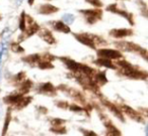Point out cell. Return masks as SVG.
I'll list each match as a JSON object with an SVG mask.
<instances>
[{
	"mask_svg": "<svg viewBox=\"0 0 148 136\" xmlns=\"http://www.w3.org/2000/svg\"><path fill=\"white\" fill-rule=\"evenodd\" d=\"M77 39L80 41L81 43L87 45L89 47H92L95 49L97 45H105L106 41H103L101 37H97L95 35H89V33H81V35H75Z\"/></svg>",
	"mask_w": 148,
	"mask_h": 136,
	"instance_id": "cell-1",
	"label": "cell"
},
{
	"mask_svg": "<svg viewBox=\"0 0 148 136\" xmlns=\"http://www.w3.org/2000/svg\"><path fill=\"white\" fill-rule=\"evenodd\" d=\"M115 45L117 49H121V51H136L139 53L141 55H143L145 59H147V51L145 49H142L139 45H135V43H128V41H117L115 43Z\"/></svg>",
	"mask_w": 148,
	"mask_h": 136,
	"instance_id": "cell-2",
	"label": "cell"
},
{
	"mask_svg": "<svg viewBox=\"0 0 148 136\" xmlns=\"http://www.w3.org/2000/svg\"><path fill=\"white\" fill-rule=\"evenodd\" d=\"M97 55L99 58L109 60H118L122 58V53L119 51H114V49H99L97 51Z\"/></svg>",
	"mask_w": 148,
	"mask_h": 136,
	"instance_id": "cell-3",
	"label": "cell"
},
{
	"mask_svg": "<svg viewBox=\"0 0 148 136\" xmlns=\"http://www.w3.org/2000/svg\"><path fill=\"white\" fill-rule=\"evenodd\" d=\"M119 109L121 110L122 113L127 114V115L129 116L130 118H132V119L136 120V121H138V122L143 121V118H142L141 114H139L138 112H136L135 110L132 109V108L129 107V106L123 105V106H121V107H119Z\"/></svg>",
	"mask_w": 148,
	"mask_h": 136,
	"instance_id": "cell-4",
	"label": "cell"
},
{
	"mask_svg": "<svg viewBox=\"0 0 148 136\" xmlns=\"http://www.w3.org/2000/svg\"><path fill=\"white\" fill-rule=\"evenodd\" d=\"M117 5L116 4H112V5H110L109 7H108V10L109 11H112V12H115V13H118V14H120V15H122V16H124L125 17L127 20H129V22L131 23V24H133V19H132V14H130V13H128V12H126V11H124V10H120V9H117Z\"/></svg>",
	"mask_w": 148,
	"mask_h": 136,
	"instance_id": "cell-5",
	"label": "cell"
},
{
	"mask_svg": "<svg viewBox=\"0 0 148 136\" xmlns=\"http://www.w3.org/2000/svg\"><path fill=\"white\" fill-rule=\"evenodd\" d=\"M133 33V31L131 29H124V28H121V29H112L110 31V35L111 37H118V39H121V37H128V35H131Z\"/></svg>",
	"mask_w": 148,
	"mask_h": 136,
	"instance_id": "cell-6",
	"label": "cell"
},
{
	"mask_svg": "<svg viewBox=\"0 0 148 136\" xmlns=\"http://www.w3.org/2000/svg\"><path fill=\"white\" fill-rule=\"evenodd\" d=\"M103 103L105 104V105L107 106V107L109 108V109L111 110L114 114H115V116H117V117L119 118L121 121H125V119H124V116H123V113H122L121 110H120L117 106H115L113 103H111V102L105 101V100H103Z\"/></svg>",
	"mask_w": 148,
	"mask_h": 136,
	"instance_id": "cell-7",
	"label": "cell"
},
{
	"mask_svg": "<svg viewBox=\"0 0 148 136\" xmlns=\"http://www.w3.org/2000/svg\"><path fill=\"white\" fill-rule=\"evenodd\" d=\"M62 62L67 66V68L69 70L73 72H76L79 70V67H80V64L77 63V62L73 61V60H70V59H66V58H61Z\"/></svg>",
	"mask_w": 148,
	"mask_h": 136,
	"instance_id": "cell-8",
	"label": "cell"
},
{
	"mask_svg": "<svg viewBox=\"0 0 148 136\" xmlns=\"http://www.w3.org/2000/svg\"><path fill=\"white\" fill-rule=\"evenodd\" d=\"M54 29L60 32H64V33H69L70 32V27L67 26L64 22L62 21H55V22H52Z\"/></svg>",
	"mask_w": 148,
	"mask_h": 136,
	"instance_id": "cell-9",
	"label": "cell"
},
{
	"mask_svg": "<svg viewBox=\"0 0 148 136\" xmlns=\"http://www.w3.org/2000/svg\"><path fill=\"white\" fill-rule=\"evenodd\" d=\"M40 92L44 94H48V95H55V88L51 83H45L43 85H41L40 87Z\"/></svg>",
	"mask_w": 148,
	"mask_h": 136,
	"instance_id": "cell-10",
	"label": "cell"
},
{
	"mask_svg": "<svg viewBox=\"0 0 148 136\" xmlns=\"http://www.w3.org/2000/svg\"><path fill=\"white\" fill-rule=\"evenodd\" d=\"M41 37L44 39V41H46L47 43H49V45H54L55 43V39H54V37L52 35V33L50 32L48 29H43V30L41 31Z\"/></svg>",
	"mask_w": 148,
	"mask_h": 136,
	"instance_id": "cell-11",
	"label": "cell"
},
{
	"mask_svg": "<svg viewBox=\"0 0 148 136\" xmlns=\"http://www.w3.org/2000/svg\"><path fill=\"white\" fill-rule=\"evenodd\" d=\"M57 10V7L51 4H44L40 7V13H43V14H50V13L56 12Z\"/></svg>",
	"mask_w": 148,
	"mask_h": 136,
	"instance_id": "cell-12",
	"label": "cell"
},
{
	"mask_svg": "<svg viewBox=\"0 0 148 136\" xmlns=\"http://www.w3.org/2000/svg\"><path fill=\"white\" fill-rule=\"evenodd\" d=\"M97 65L101 66V67H106V68H110V69H116V67L113 65L112 63V60L109 59H105V58H99V60L95 62Z\"/></svg>",
	"mask_w": 148,
	"mask_h": 136,
	"instance_id": "cell-13",
	"label": "cell"
},
{
	"mask_svg": "<svg viewBox=\"0 0 148 136\" xmlns=\"http://www.w3.org/2000/svg\"><path fill=\"white\" fill-rule=\"evenodd\" d=\"M32 101V98L31 97H21V99L18 100V101L16 102V103L14 104V106L17 108V109H21V108H25L27 107V105H29V103H31Z\"/></svg>",
	"mask_w": 148,
	"mask_h": 136,
	"instance_id": "cell-14",
	"label": "cell"
},
{
	"mask_svg": "<svg viewBox=\"0 0 148 136\" xmlns=\"http://www.w3.org/2000/svg\"><path fill=\"white\" fill-rule=\"evenodd\" d=\"M21 97H23V95H21V94H18V93L12 94V95L5 97L4 98V102H5V103H7V104H12V105H14V104L16 103V102L18 101Z\"/></svg>",
	"mask_w": 148,
	"mask_h": 136,
	"instance_id": "cell-15",
	"label": "cell"
},
{
	"mask_svg": "<svg viewBox=\"0 0 148 136\" xmlns=\"http://www.w3.org/2000/svg\"><path fill=\"white\" fill-rule=\"evenodd\" d=\"M80 12H82L83 14H85V16H95L97 18H101V11L99 9H87V10H80Z\"/></svg>",
	"mask_w": 148,
	"mask_h": 136,
	"instance_id": "cell-16",
	"label": "cell"
},
{
	"mask_svg": "<svg viewBox=\"0 0 148 136\" xmlns=\"http://www.w3.org/2000/svg\"><path fill=\"white\" fill-rule=\"evenodd\" d=\"M107 134L108 135H121V132L113 125V124H109L107 126Z\"/></svg>",
	"mask_w": 148,
	"mask_h": 136,
	"instance_id": "cell-17",
	"label": "cell"
},
{
	"mask_svg": "<svg viewBox=\"0 0 148 136\" xmlns=\"http://www.w3.org/2000/svg\"><path fill=\"white\" fill-rule=\"evenodd\" d=\"M62 19H63V22L65 23L66 25H70L74 22L75 17H74V15L70 14V13H66V14H64L63 16H62Z\"/></svg>",
	"mask_w": 148,
	"mask_h": 136,
	"instance_id": "cell-18",
	"label": "cell"
},
{
	"mask_svg": "<svg viewBox=\"0 0 148 136\" xmlns=\"http://www.w3.org/2000/svg\"><path fill=\"white\" fill-rule=\"evenodd\" d=\"M40 59H41V55H29V57L25 58V61L27 62V63H29L31 65H34V64H36V63H39Z\"/></svg>",
	"mask_w": 148,
	"mask_h": 136,
	"instance_id": "cell-19",
	"label": "cell"
},
{
	"mask_svg": "<svg viewBox=\"0 0 148 136\" xmlns=\"http://www.w3.org/2000/svg\"><path fill=\"white\" fill-rule=\"evenodd\" d=\"M10 49H11V51H14V53H23V51H25L23 47H21L18 43H12L10 45Z\"/></svg>",
	"mask_w": 148,
	"mask_h": 136,
	"instance_id": "cell-20",
	"label": "cell"
},
{
	"mask_svg": "<svg viewBox=\"0 0 148 136\" xmlns=\"http://www.w3.org/2000/svg\"><path fill=\"white\" fill-rule=\"evenodd\" d=\"M39 67L40 69H52L53 65L51 62H46V61H39Z\"/></svg>",
	"mask_w": 148,
	"mask_h": 136,
	"instance_id": "cell-21",
	"label": "cell"
},
{
	"mask_svg": "<svg viewBox=\"0 0 148 136\" xmlns=\"http://www.w3.org/2000/svg\"><path fill=\"white\" fill-rule=\"evenodd\" d=\"M25 27H27V23H25V12H23V14H21V21H19V28H21V31H25Z\"/></svg>",
	"mask_w": 148,
	"mask_h": 136,
	"instance_id": "cell-22",
	"label": "cell"
},
{
	"mask_svg": "<svg viewBox=\"0 0 148 136\" xmlns=\"http://www.w3.org/2000/svg\"><path fill=\"white\" fill-rule=\"evenodd\" d=\"M2 39L4 41H8V39H9V37H11V31L9 30L8 28H5L4 30H3V32H2Z\"/></svg>",
	"mask_w": 148,
	"mask_h": 136,
	"instance_id": "cell-23",
	"label": "cell"
},
{
	"mask_svg": "<svg viewBox=\"0 0 148 136\" xmlns=\"http://www.w3.org/2000/svg\"><path fill=\"white\" fill-rule=\"evenodd\" d=\"M51 130L53 132H56V133H65V131H66L65 127H62V125L53 126V128H52Z\"/></svg>",
	"mask_w": 148,
	"mask_h": 136,
	"instance_id": "cell-24",
	"label": "cell"
},
{
	"mask_svg": "<svg viewBox=\"0 0 148 136\" xmlns=\"http://www.w3.org/2000/svg\"><path fill=\"white\" fill-rule=\"evenodd\" d=\"M9 123H10V113H9V110H8V112H7V114H6V119H5V125H4V129H3V133L2 134L6 133Z\"/></svg>",
	"mask_w": 148,
	"mask_h": 136,
	"instance_id": "cell-25",
	"label": "cell"
},
{
	"mask_svg": "<svg viewBox=\"0 0 148 136\" xmlns=\"http://www.w3.org/2000/svg\"><path fill=\"white\" fill-rule=\"evenodd\" d=\"M86 1L95 7H101V5H103V3L101 2V0H86Z\"/></svg>",
	"mask_w": 148,
	"mask_h": 136,
	"instance_id": "cell-26",
	"label": "cell"
},
{
	"mask_svg": "<svg viewBox=\"0 0 148 136\" xmlns=\"http://www.w3.org/2000/svg\"><path fill=\"white\" fill-rule=\"evenodd\" d=\"M51 123L53 126L56 125H62L63 123H65V120H62V119H52L51 120Z\"/></svg>",
	"mask_w": 148,
	"mask_h": 136,
	"instance_id": "cell-27",
	"label": "cell"
},
{
	"mask_svg": "<svg viewBox=\"0 0 148 136\" xmlns=\"http://www.w3.org/2000/svg\"><path fill=\"white\" fill-rule=\"evenodd\" d=\"M69 109L71 111H74V112H80V111H83V108L82 107H79V106H76V105H71L69 107Z\"/></svg>",
	"mask_w": 148,
	"mask_h": 136,
	"instance_id": "cell-28",
	"label": "cell"
},
{
	"mask_svg": "<svg viewBox=\"0 0 148 136\" xmlns=\"http://www.w3.org/2000/svg\"><path fill=\"white\" fill-rule=\"evenodd\" d=\"M57 105L59 106V107H61V108L68 107V104L66 103V102H59V103H57Z\"/></svg>",
	"mask_w": 148,
	"mask_h": 136,
	"instance_id": "cell-29",
	"label": "cell"
},
{
	"mask_svg": "<svg viewBox=\"0 0 148 136\" xmlns=\"http://www.w3.org/2000/svg\"><path fill=\"white\" fill-rule=\"evenodd\" d=\"M81 132L83 134H85V135H97L95 132H87V130H83V129H81Z\"/></svg>",
	"mask_w": 148,
	"mask_h": 136,
	"instance_id": "cell-30",
	"label": "cell"
},
{
	"mask_svg": "<svg viewBox=\"0 0 148 136\" xmlns=\"http://www.w3.org/2000/svg\"><path fill=\"white\" fill-rule=\"evenodd\" d=\"M23 0H16V4L17 5H19V4H21V2H23Z\"/></svg>",
	"mask_w": 148,
	"mask_h": 136,
	"instance_id": "cell-31",
	"label": "cell"
},
{
	"mask_svg": "<svg viewBox=\"0 0 148 136\" xmlns=\"http://www.w3.org/2000/svg\"><path fill=\"white\" fill-rule=\"evenodd\" d=\"M1 58H2V53H1V51H0V63H1ZM0 78H1V71H0Z\"/></svg>",
	"mask_w": 148,
	"mask_h": 136,
	"instance_id": "cell-32",
	"label": "cell"
},
{
	"mask_svg": "<svg viewBox=\"0 0 148 136\" xmlns=\"http://www.w3.org/2000/svg\"><path fill=\"white\" fill-rule=\"evenodd\" d=\"M33 2H34V0H29V5L33 4Z\"/></svg>",
	"mask_w": 148,
	"mask_h": 136,
	"instance_id": "cell-33",
	"label": "cell"
}]
</instances>
